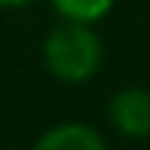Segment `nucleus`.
I'll list each match as a JSON object with an SVG mask.
<instances>
[{
    "instance_id": "obj_1",
    "label": "nucleus",
    "mask_w": 150,
    "mask_h": 150,
    "mask_svg": "<svg viewBox=\"0 0 150 150\" xmlns=\"http://www.w3.org/2000/svg\"><path fill=\"white\" fill-rule=\"evenodd\" d=\"M104 64V43L86 22L61 18L43 37V67L67 86L89 83Z\"/></svg>"
},
{
    "instance_id": "obj_2",
    "label": "nucleus",
    "mask_w": 150,
    "mask_h": 150,
    "mask_svg": "<svg viewBox=\"0 0 150 150\" xmlns=\"http://www.w3.org/2000/svg\"><path fill=\"white\" fill-rule=\"evenodd\" d=\"M107 120L122 138L150 141V89L147 86L117 89L107 101Z\"/></svg>"
},
{
    "instance_id": "obj_3",
    "label": "nucleus",
    "mask_w": 150,
    "mask_h": 150,
    "mask_svg": "<svg viewBox=\"0 0 150 150\" xmlns=\"http://www.w3.org/2000/svg\"><path fill=\"white\" fill-rule=\"evenodd\" d=\"M31 150H107V141L89 122L67 120V122H58V126H49L34 141Z\"/></svg>"
},
{
    "instance_id": "obj_4",
    "label": "nucleus",
    "mask_w": 150,
    "mask_h": 150,
    "mask_svg": "<svg viewBox=\"0 0 150 150\" xmlns=\"http://www.w3.org/2000/svg\"><path fill=\"white\" fill-rule=\"evenodd\" d=\"M52 9L61 18H71V22H86L95 25L101 18L110 16V9L117 6V0H49Z\"/></svg>"
},
{
    "instance_id": "obj_5",
    "label": "nucleus",
    "mask_w": 150,
    "mask_h": 150,
    "mask_svg": "<svg viewBox=\"0 0 150 150\" xmlns=\"http://www.w3.org/2000/svg\"><path fill=\"white\" fill-rule=\"evenodd\" d=\"M34 0H0V9H22V6H31Z\"/></svg>"
}]
</instances>
